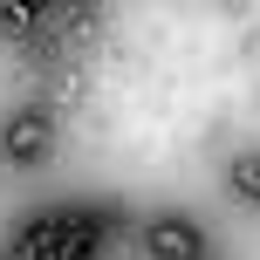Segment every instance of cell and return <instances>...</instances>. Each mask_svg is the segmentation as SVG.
<instances>
[{"label": "cell", "mask_w": 260, "mask_h": 260, "mask_svg": "<svg viewBox=\"0 0 260 260\" xmlns=\"http://www.w3.org/2000/svg\"><path fill=\"white\" fill-rule=\"evenodd\" d=\"M55 144V110H21V117L0 123V157L7 165H41Z\"/></svg>", "instance_id": "cell-1"}, {"label": "cell", "mask_w": 260, "mask_h": 260, "mask_svg": "<svg viewBox=\"0 0 260 260\" xmlns=\"http://www.w3.org/2000/svg\"><path fill=\"white\" fill-rule=\"evenodd\" d=\"M144 247H151V260H206L199 226H192V219H178V212H157V219L144 226Z\"/></svg>", "instance_id": "cell-2"}, {"label": "cell", "mask_w": 260, "mask_h": 260, "mask_svg": "<svg viewBox=\"0 0 260 260\" xmlns=\"http://www.w3.org/2000/svg\"><path fill=\"white\" fill-rule=\"evenodd\" d=\"M226 185H233V199H247L260 212V151H240L233 165H226Z\"/></svg>", "instance_id": "cell-3"}, {"label": "cell", "mask_w": 260, "mask_h": 260, "mask_svg": "<svg viewBox=\"0 0 260 260\" xmlns=\"http://www.w3.org/2000/svg\"><path fill=\"white\" fill-rule=\"evenodd\" d=\"M0 27L7 35H27L35 27V0H0Z\"/></svg>", "instance_id": "cell-4"}, {"label": "cell", "mask_w": 260, "mask_h": 260, "mask_svg": "<svg viewBox=\"0 0 260 260\" xmlns=\"http://www.w3.org/2000/svg\"><path fill=\"white\" fill-rule=\"evenodd\" d=\"M35 260H62V253H35Z\"/></svg>", "instance_id": "cell-5"}]
</instances>
